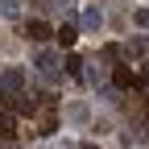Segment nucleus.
<instances>
[{
	"mask_svg": "<svg viewBox=\"0 0 149 149\" xmlns=\"http://www.w3.org/2000/svg\"><path fill=\"white\" fill-rule=\"evenodd\" d=\"M33 66H37V74H42L46 83H58V74H62L58 50H37V54H33Z\"/></svg>",
	"mask_w": 149,
	"mask_h": 149,
	"instance_id": "1",
	"label": "nucleus"
},
{
	"mask_svg": "<svg viewBox=\"0 0 149 149\" xmlns=\"http://www.w3.org/2000/svg\"><path fill=\"white\" fill-rule=\"evenodd\" d=\"M137 83H149V66H145V70H141V74H137Z\"/></svg>",
	"mask_w": 149,
	"mask_h": 149,
	"instance_id": "15",
	"label": "nucleus"
},
{
	"mask_svg": "<svg viewBox=\"0 0 149 149\" xmlns=\"http://www.w3.org/2000/svg\"><path fill=\"white\" fill-rule=\"evenodd\" d=\"M83 149H100V145H83Z\"/></svg>",
	"mask_w": 149,
	"mask_h": 149,
	"instance_id": "17",
	"label": "nucleus"
},
{
	"mask_svg": "<svg viewBox=\"0 0 149 149\" xmlns=\"http://www.w3.org/2000/svg\"><path fill=\"white\" fill-rule=\"evenodd\" d=\"M120 58H124L120 46H104V62H120Z\"/></svg>",
	"mask_w": 149,
	"mask_h": 149,
	"instance_id": "12",
	"label": "nucleus"
},
{
	"mask_svg": "<svg viewBox=\"0 0 149 149\" xmlns=\"http://www.w3.org/2000/svg\"><path fill=\"white\" fill-rule=\"evenodd\" d=\"M145 50H149V37H137V42H128V54H137V58H141Z\"/></svg>",
	"mask_w": 149,
	"mask_h": 149,
	"instance_id": "13",
	"label": "nucleus"
},
{
	"mask_svg": "<svg viewBox=\"0 0 149 149\" xmlns=\"http://www.w3.org/2000/svg\"><path fill=\"white\" fill-rule=\"evenodd\" d=\"M0 87L13 91V95H21L25 91V66H4L0 70Z\"/></svg>",
	"mask_w": 149,
	"mask_h": 149,
	"instance_id": "2",
	"label": "nucleus"
},
{
	"mask_svg": "<svg viewBox=\"0 0 149 149\" xmlns=\"http://www.w3.org/2000/svg\"><path fill=\"white\" fill-rule=\"evenodd\" d=\"M112 87H116V91H128V87H137V74L128 70V66H112Z\"/></svg>",
	"mask_w": 149,
	"mask_h": 149,
	"instance_id": "6",
	"label": "nucleus"
},
{
	"mask_svg": "<svg viewBox=\"0 0 149 149\" xmlns=\"http://www.w3.org/2000/svg\"><path fill=\"white\" fill-rule=\"evenodd\" d=\"M54 33H58V46H62V50H70L74 42H79V33H83V29H79V25H74L70 17H66V21H62L58 29H54Z\"/></svg>",
	"mask_w": 149,
	"mask_h": 149,
	"instance_id": "5",
	"label": "nucleus"
},
{
	"mask_svg": "<svg viewBox=\"0 0 149 149\" xmlns=\"http://www.w3.org/2000/svg\"><path fill=\"white\" fill-rule=\"evenodd\" d=\"M0 104H4V87H0Z\"/></svg>",
	"mask_w": 149,
	"mask_h": 149,
	"instance_id": "16",
	"label": "nucleus"
},
{
	"mask_svg": "<svg viewBox=\"0 0 149 149\" xmlns=\"http://www.w3.org/2000/svg\"><path fill=\"white\" fill-rule=\"evenodd\" d=\"M133 21H137L141 29H149V8H137V13H133Z\"/></svg>",
	"mask_w": 149,
	"mask_h": 149,
	"instance_id": "14",
	"label": "nucleus"
},
{
	"mask_svg": "<svg viewBox=\"0 0 149 149\" xmlns=\"http://www.w3.org/2000/svg\"><path fill=\"white\" fill-rule=\"evenodd\" d=\"M62 66H66V74L83 79V58H79V54H66V58H62Z\"/></svg>",
	"mask_w": 149,
	"mask_h": 149,
	"instance_id": "8",
	"label": "nucleus"
},
{
	"mask_svg": "<svg viewBox=\"0 0 149 149\" xmlns=\"http://www.w3.org/2000/svg\"><path fill=\"white\" fill-rule=\"evenodd\" d=\"M0 17L17 21V17H21V0H0Z\"/></svg>",
	"mask_w": 149,
	"mask_h": 149,
	"instance_id": "11",
	"label": "nucleus"
},
{
	"mask_svg": "<svg viewBox=\"0 0 149 149\" xmlns=\"http://www.w3.org/2000/svg\"><path fill=\"white\" fill-rule=\"evenodd\" d=\"M66 116H70L74 124H87V120H91V112H87V104H70V108H66Z\"/></svg>",
	"mask_w": 149,
	"mask_h": 149,
	"instance_id": "9",
	"label": "nucleus"
},
{
	"mask_svg": "<svg viewBox=\"0 0 149 149\" xmlns=\"http://www.w3.org/2000/svg\"><path fill=\"white\" fill-rule=\"evenodd\" d=\"M79 29H83V33H100V29H104V8H100V4H87L83 17H79Z\"/></svg>",
	"mask_w": 149,
	"mask_h": 149,
	"instance_id": "3",
	"label": "nucleus"
},
{
	"mask_svg": "<svg viewBox=\"0 0 149 149\" xmlns=\"http://www.w3.org/2000/svg\"><path fill=\"white\" fill-rule=\"evenodd\" d=\"M50 33H54V29L42 21V17H33V21H25V25H21V37H29V42H46Z\"/></svg>",
	"mask_w": 149,
	"mask_h": 149,
	"instance_id": "4",
	"label": "nucleus"
},
{
	"mask_svg": "<svg viewBox=\"0 0 149 149\" xmlns=\"http://www.w3.org/2000/svg\"><path fill=\"white\" fill-rule=\"evenodd\" d=\"M54 133H58V116H54V112H46V116L37 120V133H33V137H54Z\"/></svg>",
	"mask_w": 149,
	"mask_h": 149,
	"instance_id": "7",
	"label": "nucleus"
},
{
	"mask_svg": "<svg viewBox=\"0 0 149 149\" xmlns=\"http://www.w3.org/2000/svg\"><path fill=\"white\" fill-rule=\"evenodd\" d=\"M13 137H17V120L4 112V116H0V141H13Z\"/></svg>",
	"mask_w": 149,
	"mask_h": 149,
	"instance_id": "10",
	"label": "nucleus"
}]
</instances>
